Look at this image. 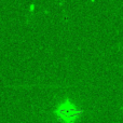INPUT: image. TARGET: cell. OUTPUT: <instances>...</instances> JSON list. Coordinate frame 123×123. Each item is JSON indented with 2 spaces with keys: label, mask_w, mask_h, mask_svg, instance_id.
<instances>
[{
  "label": "cell",
  "mask_w": 123,
  "mask_h": 123,
  "mask_svg": "<svg viewBox=\"0 0 123 123\" xmlns=\"http://www.w3.org/2000/svg\"><path fill=\"white\" fill-rule=\"evenodd\" d=\"M53 113L60 123H77L83 115V109L79 108L71 99L65 98L54 107Z\"/></svg>",
  "instance_id": "6da1fadb"
}]
</instances>
